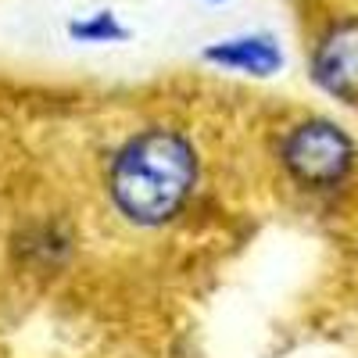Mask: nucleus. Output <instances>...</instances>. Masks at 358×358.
Masks as SVG:
<instances>
[{
    "label": "nucleus",
    "mask_w": 358,
    "mask_h": 358,
    "mask_svg": "<svg viewBox=\"0 0 358 358\" xmlns=\"http://www.w3.org/2000/svg\"><path fill=\"white\" fill-rule=\"evenodd\" d=\"M194 179V147L172 129H147L115 155L108 187L122 215L143 226H158L187 204Z\"/></svg>",
    "instance_id": "obj_1"
},
{
    "label": "nucleus",
    "mask_w": 358,
    "mask_h": 358,
    "mask_svg": "<svg viewBox=\"0 0 358 358\" xmlns=\"http://www.w3.org/2000/svg\"><path fill=\"white\" fill-rule=\"evenodd\" d=\"M355 158L351 140L334 122H305L283 143V165L305 187H334L348 176Z\"/></svg>",
    "instance_id": "obj_2"
},
{
    "label": "nucleus",
    "mask_w": 358,
    "mask_h": 358,
    "mask_svg": "<svg viewBox=\"0 0 358 358\" xmlns=\"http://www.w3.org/2000/svg\"><path fill=\"white\" fill-rule=\"evenodd\" d=\"M315 83L334 97H358V18L334 22L312 54Z\"/></svg>",
    "instance_id": "obj_3"
},
{
    "label": "nucleus",
    "mask_w": 358,
    "mask_h": 358,
    "mask_svg": "<svg viewBox=\"0 0 358 358\" xmlns=\"http://www.w3.org/2000/svg\"><path fill=\"white\" fill-rule=\"evenodd\" d=\"M204 62L229 69V72H241V76L268 79L283 69V50L273 36L251 33V36H233V40H219L212 47H204Z\"/></svg>",
    "instance_id": "obj_4"
},
{
    "label": "nucleus",
    "mask_w": 358,
    "mask_h": 358,
    "mask_svg": "<svg viewBox=\"0 0 358 358\" xmlns=\"http://www.w3.org/2000/svg\"><path fill=\"white\" fill-rule=\"evenodd\" d=\"M69 36L79 43H118L129 36V29L118 22L115 11H94V15H83L69 25Z\"/></svg>",
    "instance_id": "obj_5"
},
{
    "label": "nucleus",
    "mask_w": 358,
    "mask_h": 358,
    "mask_svg": "<svg viewBox=\"0 0 358 358\" xmlns=\"http://www.w3.org/2000/svg\"><path fill=\"white\" fill-rule=\"evenodd\" d=\"M215 4H222V0H215Z\"/></svg>",
    "instance_id": "obj_6"
}]
</instances>
